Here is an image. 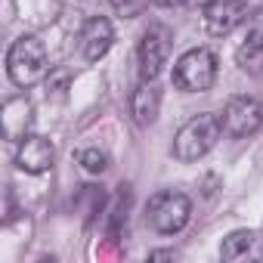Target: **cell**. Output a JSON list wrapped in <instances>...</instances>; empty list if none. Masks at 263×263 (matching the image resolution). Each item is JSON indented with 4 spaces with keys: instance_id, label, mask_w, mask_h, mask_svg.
<instances>
[{
    "instance_id": "1",
    "label": "cell",
    "mask_w": 263,
    "mask_h": 263,
    "mask_svg": "<svg viewBox=\"0 0 263 263\" xmlns=\"http://www.w3.org/2000/svg\"><path fill=\"white\" fill-rule=\"evenodd\" d=\"M220 137H223V118L217 111H198L177 130L174 158L183 164H195L198 158H204L217 146Z\"/></svg>"
},
{
    "instance_id": "2",
    "label": "cell",
    "mask_w": 263,
    "mask_h": 263,
    "mask_svg": "<svg viewBox=\"0 0 263 263\" xmlns=\"http://www.w3.org/2000/svg\"><path fill=\"white\" fill-rule=\"evenodd\" d=\"M47 50H44V44H41V37H34V34H22V37H16L13 44H10V50H7V74H10V81L16 84V87H31V84H37L44 74H47Z\"/></svg>"
},
{
    "instance_id": "3",
    "label": "cell",
    "mask_w": 263,
    "mask_h": 263,
    "mask_svg": "<svg viewBox=\"0 0 263 263\" xmlns=\"http://www.w3.org/2000/svg\"><path fill=\"white\" fill-rule=\"evenodd\" d=\"M192 217V201L180 189H161L146 201V226L158 235H177Z\"/></svg>"
},
{
    "instance_id": "4",
    "label": "cell",
    "mask_w": 263,
    "mask_h": 263,
    "mask_svg": "<svg viewBox=\"0 0 263 263\" xmlns=\"http://www.w3.org/2000/svg\"><path fill=\"white\" fill-rule=\"evenodd\" d=\"M217 81V56L208 47L186 50L174 65V87L183 93H204Z\"/></svg>"
},
{
    "instance_id": "5",
    "label": "cell",
    "mask_w": 263,
    "mask_h": 263,
    "mask_svg": "<svg viewBox=\"0 0 263 263\" xmlns=\"http://www.w3.org/2000/svg\"><path fill=\"white\" fill-rule=\"evenodd\" d=\"M171 47H174V34L167 25H149L140 37V47H137V71H140V81H155L167 59H171Z\"/></svg>"
},
{
    "instance_id": "6",
    "label": "cell",
    "mask_w": 263,
    "mask_h": 263,
    "mask_svg": "<svg viewBox=\"0 0 263 263\" xmlns=\"http://www.w3.org/2000/svg\"><path fill=\"white\" fill-rule=\"evenodd\" d=\"M220 118H223V134H229L232 140H245L263 127V105L254 96H232Z\"/></svg>"
},
{
    "instance_id": "7",
    "label": "cell",
    "mask_w": 263,
    "mask_h": 263,
    "mask_svg": "<svg viewBox=\"0 0 263 263\" xmlns=\"http://www.w3.org/2000/svg\"><path fill=\"white\" fill-rule=\"evenodd\" d=\"M56 161V149L47 137H37V134H28L19 140V149H16V167L31 174V177H41L53 167Z\"/></svg>"
},
{
    "instance_id": "8",
    "label": "cell",
    "mask_w": 263,
    "mask_h": 263,
    "mask_svg": "<svg viewBox=\"0 0 263 263\" xmlns=\"http://www.w3.org/2000/svg\"><path fill=\"white\" fill-rule=\"evenodd\" d=\"M115 44V28L105 16H90L81 28V56L87 62H99Z\"/></svg>"
},
{
    "instance_id": "9",
    "label": "cell",
    "mask_w": 263,
    "mask_h": 263,
    "mask_svg": "<svg viewBox=\"0 0 263 263\" xmlns=\"http://www.w3.org/2000/svg\"><path fill=\"white\" fill-rule=\"evenodd\" d=\"M220 257L226 263H251L263 260V235L254 229H235L220 241Z\"/></svg>"
},
{
    "instance_id": "10",
    "label": "cell",
    "mask_w": 263,
    "mask_h": 263,
    "mask_svg": "<svg viewBox=\"0 0 263 263\" xmlns=\"http://www.w3.org/2000/svg\"><path fill=\"white\" fill-rule=\"evenodd\" d=\"M245 16V0H214L204 7V28L214 37H226L235 31V25Z\"/></svg>"
},
{
    "instance_id": "11",
    "label": "cell",
    "mask_w": 263,
    "mask_h": 263,
    "mask_svg": "<svg viewBox=\"0 0 263 263\" xmlns=\"http://www.w3.org/2000/svg\"><path fill=\"white\" fill-rule=\"evenodd\" d=\"M158 111H161V90L152 81H143L130 96V115L140 127H149L158 121Z\"/></svg>"
},
{
    "instance_id": "12",
    "label": "cell",
    "mask_w": 263,
    "mask_h": 263,
    "mask_svg": "<svg viewBox=\"0 0 263 263\" xmlns=\"http://www.w3.org/2000/svg\"><path fill=\"white\" fill-rule=\"evenodd\" d=\"M4 137L7 140H22L28 137V127H31V102L25 96H16V99H7L4 105Z\"/></svg>"
},
{
    "instance_id": "13",
    "label": "cell",
    "mask_w": 263,
    "mask_h": 263,
    "mask_svg": "<svg viewBox=\"0 0 263 263\" xmlns=\"http://www.w3.org/2000/svg\"><path fill=\"white\" fill-rule=\"evenodd\" d=\"M257 53H263V7L254 10V13L248 16V22H245L241 47H238V59L245 62V59H251V56H257Z\"/></svg>"
},
{
    "instance_id": "14",
    "label": "cell",
    "mask_w": 263,
    "mask_h": 263,
    "mask_svg": "<svg viewBox=\"0 0 263 263\" xmlns=\"http://www.w3.org/2000/svg\"><path fill=\"white\" fill-rule=\"evenodd\" d=\"M127 211H130V189L121 186L118 195L111 198V204H108V217H105L108 238H121V235L127 232Z\"/></svg>"
},
{
    "instance_id": "15",
    "label": "cell",
    "mask_w": 263,
    "mask_h": 263,
    "mask_svg": "<svg viewBox=\"0 0 263 263\" xmlns=\"http://www.w3.org/2000/svg\"><path fill=\"white\" fill-rule=\"evenodd\" d=\"M105 201H108V198H105L102 186H81V198H78V204H81V211H84L87 220H93L96 214H102Z\"/></svg>"
},
{
    "instance_id": "16",
    "label": "cell",
    "mask_w": 263,
    "mask_h": 263,
    "mask_svg": "<svg viewBox=\"0 0 263 263\" xmlns=\"http://www.w3.org/2000/svg\"><path fill=\"white\" fill-rule=\"evenodd\" d=\"M78 164H81L87 174L99 177V174H105V171H108V155H105L99 146H87V149H81V152H78Z\"/></svg>"
},
{
    "instance_id": "17",
    "label": "cell",
    "mask_w": 263,
    "mask_h": 263,
    "mask_svg": "<svg viewBox=\"0 0 263 263\" xmlns=\"http://www.w3.org/2000/svg\"><path fill=\"white\" fill-rule=\"evenodd\" d=\"M108 4H111V10L121 19H137V16H143V10H146L149 0H108Z\"/></svg>"
},
{
    "instance_id": "18",
    "label": "cell",
    "mask_w": 263,
    "mask_h": 263,
    "mask_svg": "<svg viewBox=\"0 0 263 263\" xmlns=\"http://www.w3.org/2000/svg\"><path fill=\"white\" fill-rule=\"evenodd\" d=\"M56 93V96H65V90H68V71L65 68H59V71H50V78H47V93Z\"/></svg>"
},
{
    "instance_id": "19",
    "label": "cell",
    "mask_w": 263,
    "mask_h": 263,
    "mask_svg": "<svg viewBox=\"0 0 263 263\" xmlns=\"http://www.w3.org/2000/svg\"><path fill=\"white\" fill-rule=\"evenodd\" d=\"M183 4L189 7V10H204V7H211L214 0H183Z\"/></svg>"
},
{
    "instance_id": "20",
    "label": "cell",
    "mask_w": 263,
    "mask_h": 263,
    "mask_svg": "<svg viewBox=\"0 0 263 263\" xmlns=\"http://www.w3.org/2000/svg\"><path fill=\"white\" fill-rule=\"evenodd\" d=\"M174 257H177L174 251H152L149 254V260H174Z\"/></svg>"
},
{
    "instance_id": "21",
    "label": "cell",
    "mask_w": 263,
    "mask_h": 263,
    "mask_svg": "<svg viewBox=\"0 0 263 263\" xmlns=\"http://www.w3.org/2000/svg\"><path fill=\"white\" fill-rule=\"evenodd\" d=\"M152 4H158V7H174V4H180V0H152Z\"/></svg>"
}]
</instances>
